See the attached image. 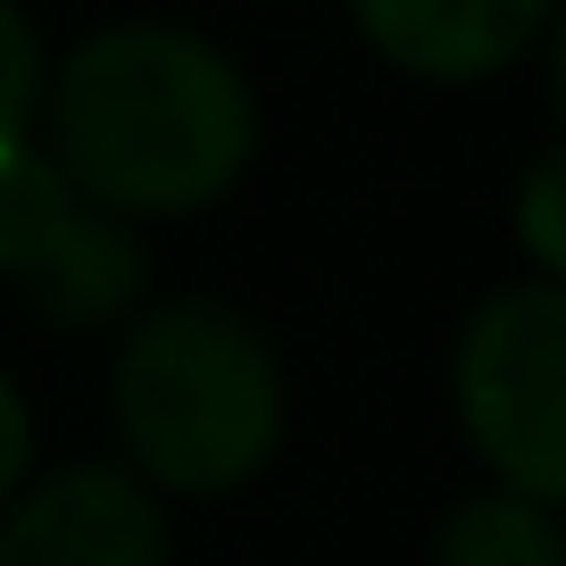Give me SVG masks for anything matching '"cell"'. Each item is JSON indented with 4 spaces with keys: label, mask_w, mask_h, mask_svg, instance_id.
I'll return each mask as SVG.
<instances>
[{
    "label": "cell",
    "mask_w": 566,
    "mask_h": 566,
    "mask_svg": "<svg viewBox=\"0 0 566 566\" xmlns=\"http://www.w3.org/2000/svg\"><path fill=\"white\" fill-rule=\"evenodd\" d=\"M42 150L117 217H192L242 184L259 101L209 34L125 18L84 34L42 84Z\"/></svg>",
    "instance_id": "6da1fadb"
},
{
    "label": "cell",
    "mask_w": 566,
    "mask_h": 566,
    "mask_svg": "<svg viewBox=\"0 0 566 566\" xmlns=\"http://www.w3.org/2000/svg\"><path fill=\"white\" fill-rule=\"evenodd\" d=\"M108 417L142 483L233 492L283 442V367L226 301H159L117 342Z\"/></svg>",
    "instance_id": "7a4b0ae2"
},
{
    "label": "cell",
    "mask_w": 566,
    "mask_h": 566,
    "mask_svg": "<svg viewBox=\"0 0 566 566\" xmlns=\"http://www.w3.org/2000/svg\"><path fill=\"white\" fill-rule=\"evenodd\" d=\"M450 384L500 492L566 509V283L533 275L492 292L459 334Z\"/></svg>",
    "instance_id": "3957f363"
},
{
    "label": "cell",
    "mask_w": 566,
    "mask_h": 566,
    "mask_svg": "<svg viewBox=\"0 0 566 566\" xmlns=\"http://www.w3.org/2000/svg\"><path fill=\"white\" fill-rule=\"evenodd\" d=\"M0 275L51 325H108L142 308L150 250L134 217L75 192L67 167L34 134L0 142Z\"/></svg>",
    "instance_id": "277c9868"
},
{
    "label": "cell",
    "mask_w": 566,
    "mask_h": 566,
    "mask_svg": "<svg viewBox=\"0 0 566 566\" xmlns=\"http://www.w3.org/2000/svg\"><path fill=\"white\" fill-rule=\"evenodd\" d=\"M167 516L134 467H59L0 509V566H167Z\"/></svg>",
    "instance_id": "5b68a950"
},
{
    "label": "cell",
    "mask_w": 566,
    "mask_h": 566,
    "mask_svg": "<svg viewBox=\"0 0 566 566\" xmlns=\"http://www.w3.org/2000/svg\"><path fill=\"white\" fill-rule=\"evenodd\" d=\"M375 59L424 84H483L542 42L549 0H350Z\"/></svg>",
    "instance_id": "8992f818"
},
{
    "label": "cell",
    "mask_w": 566,
    "mask_h": 566,
    "mask_svg": "<svg viewBox=\"0 0 566 566\" xmlns=\"http://www.w3.org/2000/svg\"><path fill=\"white\" fill-rule=\"evenodd\" d=\"M433 566H566V516L525 492H483L442 525Z\"/></svg>",
    "instance_id": "52a82bcc"
},
{
    "label": "cell",
    "mask_w": 566,
    "mask_h": 566,
    "mask_svg": "<svg viewBox=\"0 0 566 566\" xmlns=\"http://www.w3.org/2000/svg\"><path fill=\"white\" fill-rule=\"evenodd\" d=\"M516 242L542 266V283H566V142L542 150L516 184Z\"/></svg>",
    "instance_id": "ba28073f"
},
{
    "label": "cell",
    "mask_w": 566,
    "mask_h": 566,
    "mask_svg": "<svg viewBox=\"0 0 566 566\" xmlns=\"http://www.w3.org/2000/svg\"><path fill=\"white\" fill-rule=\"evenodd\" d=\"M42 34H34V18H25L18 0H0V142H18V134H34V117H42Z\"/></svg>",
    "instance_id": "9c48e42d"
},
{
    "label": "cell",
    "mask_w": 566,
    "mask_h": 566,
    "mask_svg": "<svg viewBox=\"0 0 566 566\" xmlns=\"http://www.w3.org/2000/svg\"><path fill=\"white\" fill-rule=\"evenodd\" d=\"M25 467H34V408H25V391L0 375V509L25 492Z\"/></svg>",
    "instance_id": "30bf717a"
},
{
    "label": "cell",
    "mask_w": 566,
    "mask_h": 566,
    "mask_svg": "<svg viewBox=\"0 0 566 566\" xmlns=\"http://www.w3.org/2000/svg\"><path fill=\"white\" fill-rule=\"evenodd\" d=\"M549 92H558V117H566V0H549Z\"/></svg>",
    "instance_id": "8fae6325"
}]
</instances>
